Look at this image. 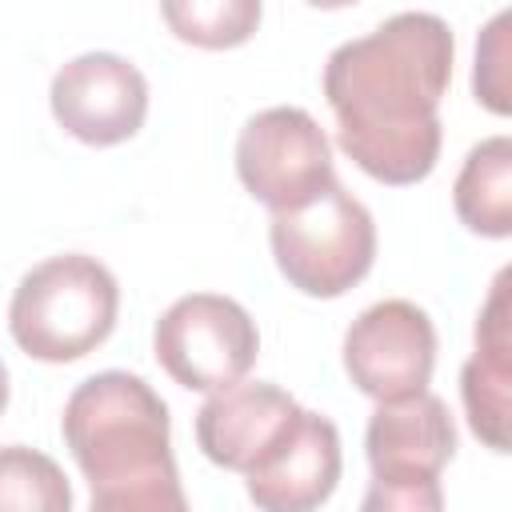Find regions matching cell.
Returning <instances> with one entry per match:
<instances>
[{
  "mask_svg": "<svg viewBox=\"0 0 512 512\" xmlns=\"http://www.w3.org/2000/svg\"><path fill=\"white\" fill-rule=\"evenodd\" d=\"M452 28L432 12H396L340 44L324 64V96L340 148L384 184H416L440 156V100L452 80Z\"/></svg>",
  "mask_w": 512,
  "mask_h": 512,
  "instance_id": "cell-1",
  "label": "cell"
},
{
  "mask_svg": "<svg viewBox=\"0 0 512 512\" xmlns=\"http://www.w3.org/2000/svg\"><path fill=\"white\" fill-rule=\"evenodd\" d=\"M64 444L72 448L100 512H184L168 404L144 376L108 368L88 376L64 404Z\"/></svg>",
  "mask_w": 512,
  "mask_h": 512,
  "instance_id": "cell-2",
  "label": "cell"
},
{
  "mask_svg": "<svg viewBox=\"0 0 512 512\" xmlns=\"http://www.w3.org/2000/svg\"><path fill=\"white\" fill-rule=\"evenodd\" d=\"M116 312V276L96 256L64 252L20 276L8 304V328L28 356L68 364L108 340Z\"/></svg>",
  "mask_w": 512,
  "mask_h": 512,
  "instance_id": "cell-3",
  "label": "cell"
},
{
  "mask_svg": "<svg viewBox=\"0 0 512 512\" xmlns=\"http://www.w3.org/2000/svg\"><path fill=\"white\" fill-rule=\"evenodd\" d=\"M368 464L372 488L364 496L368 512H436L440 508V468L456 452V428L448 404L428 388L380 400L368 420Z\"/></svg>",
  "mask_w": 512,
  "mask_h": 512,
  "instance_id": "cell-4",
  "label": "cell"
},
{
  "mask_svg": "<svg viewBox=\"0 0 512 512\" xmlns=\"http://www.w3.org/2000/svg\"><path fill=\"white\" fill-rule=\"evenodd\" d=\"M268 240L284 280L320 300L344 296L376 260L372 212L340 180H332L304 208L272 212Z\"/></svg>",
  "mask_w": 512,
  "mask_h": 512,
  "instance_id": "cell-5",
  "label": "cell"
},
{
  "mask_svg": "<svg viewBox=\"0 0 512 512\" xmlns=\"http://www.w3.org/2000/svg\"><path fill=\"white\" fill-rule=\"evenodd\" d=\"M160 368L192 392H216L256 364L260 332L256 320L232 300L216 292L180 296L152 332Z\"/></svg>",
  "mask_w": 512,
  "mask_h": 512,
  "instance_id": "cell-6",
  "label": "cell"
},
{
  "mask_svg": "<svg viewBox=\"0 0 512 512\" xmlns=\"http://www.w3.org/2000/svg\"><path fill=\"white\" fill-rule=\"evenodd\" d=\"M236 172L240 184L272 212L304 208L336 180L324 128L292 104L264 108L240 128Z\"/></svg>",
  "mask_w": 512,
  "mask_h": 512,
  "instance_id": "cell-7",
  "label": "cell"
},
{
  "mask_svg": "<svg viewBox=\"0 0 512 512\" xmlns=\"http://www.w3.org/2000/svg\"><path fill=\"white\" fill-rule=\"evenodd\" d=\"M436 364V328L412 300H380L344 332V368L372 400H396L428 388Z\"/></svg>",
  "mask_w": 512,
  "mask_h": 512,
  "instance_id": "cell-8",
  "label": "cell"
},
{
  "mask_svg": "<svg viewBox=\"0 0 512 512\" xmlns=\"http://www.w3.org/2000/svg\"><path fill=\"white\" fill-rule=\"evenodd\" d=\"M48 100L64 132L108 148L140 132L148 116V80L116 52H84L52 76Z\"/></svg>",
  "mask_w": 512,
  "mask_h": 512,
  "instance_id": "cell-9",
  "label": "cell"
},
{
  "mask_svg": "<svg viewBox=\"0 0 512 512\" xmlns=\"http://www.w3.org/2000/svg\"><path fill=\"white\" fill-rule=\"evenodd\" d=\"M248 496L268 512H308L324 504L340 480V432L328 416L300 408L276 448L248 472Z\"/></svg>",
  "mask_w": 512,
  "mask_h": 512,
  "instance_id": "cell-10",
  "label": "cell"
},
{
  "mask_svg": "<svg viewBox=\"0 0 512 512\" xmlns=\"http://www.w3.org/2000/svg\"><path fill=\"white\" fill-rule=\"evenodd\" d=\"M296 416H300V404L284 388L268 380H256V384L236 380L228 388H216L200 404L196 440L212 464L248 472L256 460H264L276 448V440L292 428Z\"/></svg>",
  "mask_w": 512,
  "mask_h": 512,
  "instance_id": "cell-11",
  "label": "cell"
},
{
  "mask_svg": "<svg viewBox=\"0 0 512 512\" xmlns=\"http://www.w3.org/2000/svg\"><path fill=\"white\" fill-rule=\"evenodd\" d=\"M508 268L496 272L492 296L476 320V352L464 364L460 392L472 432L492 448L508 452Z\"/></svg>",
  "mask_w": 512,
  "mask_h": 512,
  "instance_id": "cell-12",
  "label": "cell"
},
{
  "mask_svg": "<svg viewBox=\"0 0 512 512\" xmlns=\"http://www.w3.org/2000/svg\"><path fill=\"white\" fill-rule=\"evenodd\" d=\"M456 216L480 236H508L512 232V140L488 136L480 140L456 176L452 188Z\"/></svg>",
  "mask_w": 512,
  "mask_h": 512,
  "instance_id": "cell-13",
  "label": "cell"
},
{
  "mask_svg": "<svg viewBox=\"0 0 512 512\" xmlns=\"http://www.w3.org/2000/svg\"><path fill=\"white\" fill-rule=\"evenodd\" d=\"M172 36L196 48H236L260 28V0H160Z\"/></svg>",
  "mask_w": 512,
  "mask_h": 512,
  "instance_id": "cell-14",
  "label": "cell"
},
{
  "mask_svg": "<svg viewBox=\"0 0 512 512\" xmlns=\"http://www.w3.org/2000/svg\"><path fill=\"white\" fill-rule=\"evenodd\" d=\"M0 508L68 512L72 488L52 456L24 448V444H8L0 448Z\"/></svg>",
  "mask_w": 512,
  "mask_h": 512,
  "instance_id": "cell-15",
  "label": "cell"
},
{
  "mask_svg": "<svg viewBox=\"0 0 512 512\" xmlns=\"http://www.w3.org/2000/svg\"><path fill=\"white\" fill-rule=\"evenodd\" d=\"M312 8H344V4H356V0H304Z\"/></svg>",
  "mask_w": 512,
  "mask_h": 512,
  "instance_id": "cell-16",
  "label": "cell"
},
{
  "mask_svg": "<svg viewBox=\"0 0 512 512\" xmlns=\"http://www.w3.org/2000/svg\"><path fill=\"white\" fill-rule=\"evenodd\" d=\"M4 404H8V368L0 364V412H4Z\"/></svg>",
  "mask_w": 512,
  "mask_h": 512,
  "instance_id": "cell-17",
  "label": "cell"
}]
</instances>
